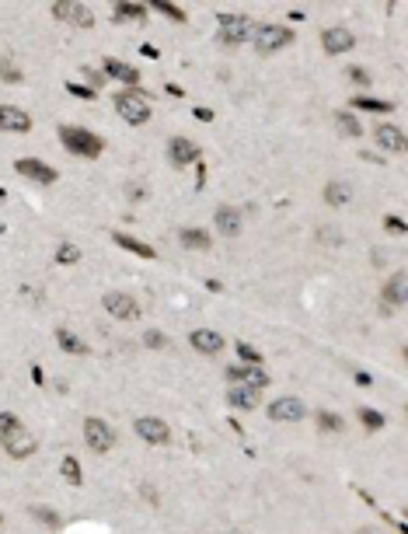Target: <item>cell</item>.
<instances>
[{
  "instance_id": "6da1fadb",
  "label": "cell",
  "mask_w": 408,
  "mask_h": 534,
  "mask_svg": "<svg viewBox=\"0 0 408 534\" xmlns=\"http://www.w3.org/2000/svg\"><path fill=\"white\" fill-rule=\"evenodd\" d=\"M60 143L77 157H98L105 150V140L84 126H60Z\"/></svg>"
},
{
  "instance_id": "7a4b0ae2",
  "label": "cell",
  "mask_w": 408,
  "mask_h": 534,
  "mask_svg": "<svg viewBox=\"0 0 408 534\" xmlns=\"http://www.w3.org/2000/svg\"><path fill=\"white\" fill-rule=\"evenodd\" d=\"M217 25H220V39L227 46H241L245 39L255 36V25L245 15H217Z\"/></svg>"
},
{
  "instance_id": "3957f363",
  "label": "cell",
  "mask_w": 408,
  "mask_h": 534,
  "mask_svg": "<svg viewBox=\"0 0 408 534\" xmlns=\"http://www.w3.org/2000/svg\"><path fill=\"white\" fill-rule=\"evenodd\" d=\"M255 49L259 53H279V49H286L290 42H293V32L286 29V25H262V29H255Z\"/></svg>"
},
{
  "instance_id": "277c9868",
  "label": "cell",
  "mask_w": 408,
  "mask_h": 534,
  "mask_svg": "<svg viewBox=\"0 0 408 534\" xmlns=\"http://www.w3.org/2000/svg\"><path fill=\"white\" fill-rule=\"evenodd\" d=\"M115 112L126 123H133V126H143L150 119V109H147L143 91H122V95H115Z\"/></svg>"
},
{
  "instance_id": "5b68a950",
  "label": "cell",
  "mask_w": 408,
  "mask_h": 534,
  "mask_svg": "<svg viewBox=\"0 0 408 534\" xmlns=\"http://www.w3.org/2000/svg\"><path fill=\"white\" fill-rule=\"evenodd\" d=\"M0 447H4L11 457H32L35 454V437L18 423V426H11V430H4V433H0Z\"/></svg>"
},
{
  "instance_id": "8992f818",
  "label": "cell",
  "mask_w": 408,
  "mask_h": 534,
  "mask_svg": "<svg viewBox=\"0 0 408 534\" xmlns=\"http://www.w3.org/2000/svg\"><path fill=\"white\" fill-rule=\"evenodd\" d=\"M84 440H88V447H91L95 454H105V450L115 447V430H112L105 419L91 416V419H84Z\"/></svg>"
},
{
  "instance_id": "52a82bcc",
  "label": "cell",
  "mask_w": 408,
  "mask_h": 534,
  "mask_svg": "<svg viewBox=\"0 0 408 534\" xmlns=\"http://www.w3.org/2000/svg\"><path fill=\"white\" fill-rule=\"evenodd\" d=\"M101 308H105L112 318H119V322H133V318H140V304H136L129 294H119V290L105 294V297H101Z\"/></svg>"
},
{
  "instance_id": "ba28073f",
  "label": "cell",
  "mask_w": 408,
  "mask_h": 534,
  "mask_svg": "<svg viewBox=\"0 0 408 534\" xmlns=\"http://www.w3.org/2000/svg\"><path fill=\"white\" fill-rule=\"evenodd\" d=\"M15 171L25 175V178H32V182H39V185H53L56 182V168H49L39 157H18L15 161Z\"/></svg>"
},
{
  "instance_id": "9c48e42d",
  "label": "cell",
  "mask_w": 408,
  "mask_h": 534,
  "mask_svg": "<svg viewBox=\"0 0 408 534\" xmlns=\"http://www.w3.org/2000/svg\"><path fill=\"white\" fill-rule=\"evenodd\" d=\"M53 15L63 18V22H70V25H81V29H91V25H95L91 8H88V4H74V0H60V4L53 8Z\"/></svg>"
},
{
  "instance_id": "30bf717a",
  "label": "cell",
  "mask_w": 408,
  "mask_h": 534,
  "mask_svg": "<svg viewBox=\"0 0 408 534\" xmlns=\"http://www.w3.org/2000/svg\"><path fill=\"white\" fill-rule=\"evenodd\" d=\"M101 74H105V77H115V81H122V84H129V91H136V84H140V70L129 67V63H122V60H115V56H105V60H101Z\"/></svg>"
},
{
  "instance_id": "8fae6325",
  "label": "cell",
  "mask_w": 408,
  "mask_h": 534,
  "mask_svg": "<svg viewBox=\"0 0 408 534\" xmlns=\"http://www.w3.org/2000/svg\"><path fill=\"white\" fill-rule=\"evenodd\" d=\"M168 157H171L174 168H188V164L199 161V143H192V140H185V136H174V140L168 143Z\"/></svg>"
},
{
  "instance_id": "7c38bea8",
  "label": "cell",
  "mask_w": 408,
  "mask_h": 534,
  "mask_svg": "<svg viewBox=\"0 0 408 534\" xmlns=\"http://www.w3.org/2000/svg\"><path fill=\"white\" fill-rule=\"evenodd\" d=\"M227 377H231L234 384H245V388H252V391H262V388H269V374H266L262 367H227Z\"/></svg>"
},
{
  "instance_id": "4fadbf2b",
  "label": "cell",
  "mask_w": 408,
  "mask_h": 534,
  "mask_svg": "<svg viewBox=\"0 0 408 534\" xmlns=\"http://www.w3.org/2000/svg\"><path fill=\"white\" fill-rule=\"evenodd\" d=\"M304 412H307L304 402H300V398H290V395H286V398H276V402L269 405V416H272L276 423H300Z\"/></svg>"
},
{
  "instance_id": "5bb4252c",
  "label": "cell",
  "mask_w": 408,
  "mask_h": 534,
  "mask_svg": "<svg viewBox=\"0 0 408 534\" xmlns=\"http://www.w3.org/2000/svg\"><path fill=\"white\" fill-rule=\"evenodd\" d=\"M0 129H4V133H28L32 129V116L22 112L18 105H0Z\"/></svg>"
},
{
  "instance_id": "9a60e30c",
  "label": "cell",
  "mask_w": 408,
  "mask_h": 534,
  "mask_svg": "<svg viewBox=\"0 0 408 534\" xmlns=\"http://www.w3.org/2000/svg\"><path fill=\"white\" fill-rule=\"evenodd\" d=\"M133 426H136V433H140L147 443H168V440H171L168 423H161L157 416H143V419H136Z\"/></svg>"
},
{
  "instance_id": "2e32d148",
  "label": "cell",
  "mask_w": 408,
  "mask_h": 534,
  "mask_svg": "<svg viewBox=\"0 0 408 534\" xmlns=\"http://www.w3.org/2000/svg\"><path fill=\"white\" fill-rule=\"evenodd\" d=\"M321 46H325L328 53H349V49L356 46V36H352L349 29H325V32H321Z\"/></svg>"
},
{
  "instance_id": "e0dca14e",
  "label": "cell",
  "mask_w": 408,
  "mask_h": 534,
  "mask_svg": "<svg viewBox=\"0 0 408 534\" xmlns=\"http://www.w3.org/2000/svg\"><path fill=\"white\" fill-rule=\"evenodd\" d=\"M405 273H394L391 276V283L384 287V294H380V304H384V315H394L391 308H401L405 304Z\"/></svg>"
},
{
  "instance_id": "ac0fdd59",
  "label": "cell",
  "mask_w": 408,
  "mask_h": 534,
  "mask_svg": "<svg viewBox=\"0 0 408 534\" xmlns=\"http://www.w3.org/2000/svg\"><path fill=\"white\" fill-rule=\"evenodd\" d=\"M188 343H192V350L206 353V356H217V353L224 350V339H220L217 332H210V329H195V332L188 336Z\"/></svg>"
},
{
  "instance_id": "d6986e66",
  "label": "cell",
  "mask_w": 408,
  "mask_h": 534,
  "mask_svg": "<svg viewBox=\"0 0 408 534\" xmlns=\"http://www.w3.org/2000/svg\"><path fill=\"white\" fill-rule=\"evenodd\" d=\"M373 136H377V143H380L384 150H394V154L405 150V133H401L398 126H391V123H377Z\"/></svg>"
},
{
  "instance_id": "ffe728a7",
  "label": "cell",
  "mask_w": 408,
  "mask_h": 534,
  "mask_svg": "<svg viewBox=\"0 0 408 534\" xmlns=\"http://www.w3.org/2000/svg\"><path fill=\"white\" fill-rule=\"evenodd\" d=\"M213 223L220 227V234H227V237H234V234L241 230V213H238L234 206H220V210L213 213Z\"/></svg>"
},
{
  "instance_id": "44dd1931",
  "label": "cell",
  "mask_w": 408,
  "mask_h": 534,
  "mask_svg": "<svg viewBox=\"0 0 408 534\" xmlns=\"http://www.w3.org/2000/svg\"><path fill=\"white\" fill-rule=\"evenodd\" d=\"M227 402H231L234 409H245V412H252V409L259 405V391H252V388H245V384H234V388L227 391Z\"/></svg>"
},
{
  "instance_id": "7402d4cb",
  "label": "cell",
  "mask_w": 408,
  "mask_h": 534,
  "mask_svg": "<svg viewBox=\"0 0 408 534\" xmlns=\"http://www.w3.org/2000/svg\"><path fill=\"white\" fill-rule=\"evenodd\" d=\"M115 244H119V248H126V251H133L136 258H154V248H150L147 241L133 237V234H122V230H119V234H115Z\"/></svg>"
},
{
  "instance_id": "603a6c76",
  "label": "cell",
  "mask_w": 408,
  "mask_h": 534,
  "mask_svg": "<svg viewBox=\"0 0 408 534\" xmlns=\"http://www.w3.org/2000/svg\"><path fill=\"white\" fill-rule=\"evenodd\" d=\"M56 346H60L63 353H70V356H84V353H88V346H84L70 329H56Z\"/></svg>"
},
{
  "instance_id": "cb8c5ba5",
  "label": "cell",
  "mask_w": 408,
  "mask_h": 534,
  "mask_svg": "<svg viewBox=\"0 0 408 534\" xmlns=\"http://www.w3.org/2000/svg\"><path fill=\"white\" fill-rule=\"evenodd\" d=\"M181 244H188V248H210V234L202 230V227H181Z\"/></svg>"
},
{
  "instance_id": "d4e9b609",
  "label": "cell",
  "mask_w": 408,
  "mask_h": 534,
  "mask_svg": "<svg viewBox=\"0 0 408 534\" xmlns=\"http://www.w3.org/2000/svg\"><path fill=\"white\" fill-rule=\"evenodd\" d=\"M352 105L356 109H363V112H394V102H384V98H366V95H356L352 98Z\"/></svg>"
},
{
  "instance_id": "484cf974",
  "label": "cell",
  "mask_w": 408,
  "mask_h": 534,
  "mask_svg": "<svg viewBox=\"0 0 408 534\" xmlns=\"http://www.w3.org/2000/svg\"><path fill=\"white\" fill-rule=\"evenodd\" d=\"M325 199H328L332 206H345V203L352 199V192H349L345 182H328V185H325Z\"/></svg>"
},
{
  "instance_id": "4316f807",
  "label": "cell",
  "mask_w": 408,
  "mask_h": 534,
  "mask_svg": "<svg viewBox=\"0 0 408 534\" xmlns=\"http://www.w3.org/2000/svg\"><path fill=\"white\" fill-rule=\"evenodd\" d=\"M115 22H147L143 4H115Z\"/></svg>"
},
{
  "instance_id": "83f0119b",
  "label": "cell",
  "mask_w": 408,
  "mask_h": 534,
  "mask_svg": "<svg viewBox=\"0 0 408 534\" xmlns=\"http://www.w3.org/2000/svg\"><path fill=\"white\" fill-rule=\"evenodd\" d=\"M335 123H338V129H342L345 136H352V140H359V133H363V126H359V119H356L352 112H335Z\"/></svg>"
},
{
  "instance_id": "f1b7e54d",
  "label": "cell",
  "mask_w": 408,
  "mask_h": 534,
  "mask_svg": "<svg viewBox=\"0 0 408 534\" xmlns=\"http://www.w3.org/2000/svg\"><path fill=\"white\" fill-rule=\"evenodd\" d=\"M318 426H321V430H328V433H342V430H345L342 416H338V412H328V409H321V412H318Z\"/></svg>"
},
{
  "instance_id": "f546056e",
  "label": "cell",
  "mask_w": 408,
  "mask_h": 534,
  "mask_svg": "<svg viewBox=\"0 0 408 534\" xmlns=\"http://www.w3.org/2000/svg\"><path fill=\"white\" fill-rule=\"evenodd\" d=\"M60 471H63V478H67L70 485H81V482H84V478H81L84 471H81V464H77V457H74V454H67V457H63Z\"/></svg>"
},
{
  "instance_id": "4dcf8cb0",
  "label": "cell",
  "mask_w": 408,
  "mask_h": 534,
  "mask_svg": "<svg viewBox=\"0 0 408 534\" xmlns=\"http://www.w3.org/2000/svg\"><path fill=\"white\" fill-rule=\"evenodd\" d=\"M56 262H60V265H74V262H81V248H77V244H60Z\"/></svg>"
},
{
  "instance_id": "1f68e13d",
  "label": "cell",
  "mask_w": 408,
  "mask_h": 534,
  "mask_svg": "<svg viewBox=\"0 0 408 534\" xmlns=\"http://www.w3.org/2000/svg\"><path fill=\"white\" fill-rule=\"evenodd\" d=\"M238 356H241L245 363H252V367H262V353H259L255 346H248V343H238Z\"/></svg>"
},
{
  "instance_id": "d6a6232c",
  "label": "cell",
  "mask_w": 408,
  "mask_h": 534,
  "mask_svg": "<svg viewBox=\"0 0 408 534\" xmlns=\"http://www.w3.org/2000/svg\"><path fill=\"white\" fill-rule=\"evenodd\" d=\"M359 423H363L366 430H380V426H384V416H380L377 409H359Z\"/></svg>"
},
{
  "instance_id": "836d02e7",
  "label": "cell",
  "mask_w": 408,
  "mask_h": 534,
  "mask_svg": "<svg viewBox=\"0 0 408 534\" xmlns=\"http://www.w3.org/2000/svg\"><path fill=\"white\" fill-rule=\"evenodd\" d=\"M154 11L168 15L171 22H181V18H185V11H181V8H174V4H168V0H154Z\"/></svg>"
},
{
  "instance_id": "e575fe53",
  "label": "cell",
  "mask_w": 408,
  "mask_h": 534,
  "mask_svg": "<svg viewBox=\"0 0 408 534\" xmlns=\"http://www.w3.org/2000/svg\"><path fill=\"white\" fill-rule=\"evenodd\" d=\"M0 77L11 81V84H18V81H22V70H18L11 60H0Z\"/></svg>"
},
{
  "instance_id": "d590c367",
  "label": "cell",
  "mask_w": 408,
  "mask_h": 534,
  "mask_svg": "<svg viewBox=\"0 0 408 534\" xmlns=\"http://www.w3.org/2000/svg\"><path fill=\"white\" fill-rule=\"evenodd\" d=\"M32 517L42 520V524H49V527H60V517L53 510H46V506H32Z\"/></svg>"
},
{
  "instance_id": "8d00e7d4",
  "label": "cell",
  "mask_w": 408,
  "mask_h": 534,
  "mask_svg": "<svg viewBox=\"0 0 408 534\" xmlns=\"http://www.w3.org/2000/svg\"><path fill=\"white\" fill-rule=\"evenodd\" d=\"M143 343H147L150 350H164V346H168V336H164V332H157V329H150V332L143 336Z\"/></svg>"
},
{
  "instance_id": "74e56055",
  "label": "cell",
  "mask_w": 408,
  "mask_h": 534,
  "mask_svg": "<svg viewBox=\"0 0 408 534\" xmlns=\"http://www.w3.org/2000/svg\"><path fill=\"white\" fill-rule=\"evenodd\" d=\"M63 88H67V91H70V95H77V98H88V102H91V98H95V95H98V91H95V88H84V84H74V81H67V84H63Z\"/></svg>"
},
{
  "instance_id": "f35d334b",
  "label": "cell",
  "mask_w": 408,
  "mask_h": 534,
  "mask_svg": "<svg viewBox=\"0 0 408 534\" xmlns=\"http://www.w3.org/2000/svg\"><path fill=\"white\" fill-rule=\"evenodd\" d=\"M349 81H352V84H359V88H366V84H370L366 70H359V67H349Z\"/></svg>"
},
{
  "instance_id": "ab89813d",
  "label": "cell",
  "mask_w": 408,
  "mask_h": 534,
  "mask_svg": "<svg viewBox=\"0 0 408 534\" xmlns=\"http://www.w3.org/2000/svg\"><path fill=\"white\" fill-rule=\"evenodd\" d=\"M384 227H387L391 234H405V220H401V217H384Z\"/></svg>"
},
{
  "instance_id": "60d3db41",
  "label": "cell",
  "mask_w": 408,
  "mask_h": 534,
  "mask_svg": "<svg viewBox=\"0 0 408 534\" xmlns=\"http://www.w3.org/2000/svg\"><path fill=\"white\" fill-rule=\"evenodd\" d=\"M22 419L15 416V412H0V433H4V430H11V426H18Z\"/></svg>"
},
{
  "instance_id": "b9f144b4",
  "label": "cell",
  "mask_w": 408,
  "mask_h": 534,
  "mask_svg": "<svg viewBox=\"0 0 408 534\" xmlns=\"http://www.w3.org/2000/svg\"><path fill=\"white\" fill-rule=\"evenodd\" d=\"M192 116H195L199 123H213V112H210V109H195Z\"/></svg>"
},
{
  "instance_id": "7bdbcfd3",
  "label": "cell",
  "mask_w": 408,
  "mask_h": 534,
  "mask_svg": "<svg viewBox=\"0 0 408 534\" xmlns=\"http://www.w3.org/2000/svg\"><path fill=\"white\" fill-rule=\"evenodd\" d=\"M321 241H332V244H338V241H342V237H338V234H335V230H321Z\"/></svg>"
},
{
  "instance_id": "ee69618b",
  "label": "cell",
  "mask_w": 408,
  "mask_h": 534,
  "mask_svg": "<svg viewBox=\"0 0 408 534\" xmlns=\"http://www.w3.org/2000/svg\"><path fill=\"white\" fill-rule=\"evenodd\" d=\"M370 381H373V377H370V374H366V370H356V384H363V388H366V384H370Z\"/></svg>"
},
{
  "instance_id": "f6af8a7d",
  "label": "cell",
  "mask_w": 408,
  "mask_h": 534,
  "mask_svg": "<svg viewBox=\"0 0 408 534\" xmlns=\"http://www.w3.org/2000/svg\"><path fill=\"white\" fill-rule=\"evenodd\" d=\"M359 534H377V531H370V527H363V531H359Z\"/></svg>"
},
{
  "instance_id": "bcb514c9",
  "label": "cell",
  "mask_w": 408,
  "mask_h": 534,
  "mask_svg": "<svg viewBox=\"0 0 408 534\" xmlns=\"http://www.w3.org/2000/svg\"><path fill=\"white\" fill-rule=\"evenodd\" d=\"M4 196H8V189H4V185H0V199H4Z\"/></svg>"
},
{
  "instance_id": "7dc6e473",
  "label": "cell",
  "mask_w": 408,
  "mask_h": 534,
  "mask_svg": "<svg viewBox=\"0 0 408 534\" xmlns=\"http://www.w3.org/2000/svg\"><path fill=\"white\" fill-rule=\"evenodd\" d=\"M227 534H238V531H227Z\"/></svg>"
}]
</instances>
